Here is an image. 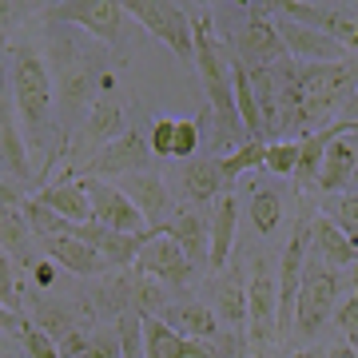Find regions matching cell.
<instances>
[{"label": "cell", "mask_w": 358, "mask_h": 358, "mask_svg": "<svg viewBox=\"0 0 358 358\" xmlns=\"http://www.w3.org/2000/svg\"><path fill=\"white\" fill-rule=\"evenodd\" d=\"M327 358H358V350H355V346H346V343H338V346L327 350Z\"/></svg>", "instance_id": "44"}, {"label": "cell", "mask_w": 358, "mask_h": 358, "mask_svg": "<svg viewBox=\"0 0 358 358\" xmlns=\"http://www.w3.org/2000/svg\"><path fill=\"white\" fill-rule=\"evenodd\" d=\"M294 358H327V355H322V350H299Z\"/></svg>", "instance_id": "46"}, {"label": "cell", "mask_w": 358, "mask_h": 358, "mask_svg": "<svg viewBox=\"0 0 358 358\" xmlns=\"http://www.w3.org/2000/svg\"><path fill=\"white\" fill-rule=\"evenodd\" d=\"M275 319H279V282H275L271 263L259 255L251 263V279H247V327L255 334V343L279 338Z\"/></svg>", "instance_id": "12"}, {"label": "cell", "mask_w": 358, "mask_h": 358, "mask_svg": "<svg viewBox=\"0 0 358 358\" xmlns=\"http://www.w3.org/2000/svg\"><path fill=\"white\" fill-rule=\"evenodd\" d=\"M44 255H48L56 267L80 275V279H100L103 271H108V263H103V259L96 255L84 239H76V235H56V239H44Z\"/></svg>", "instance_id": "23"}, {"label": "cell", "mask_w": 358, "mask_h": 358, "mask_svg": "<svg viewBox=\"0 0 358 358\" xmlns=\"http://www.w3.org/2000/svg\"><path fill=\"white\" fill-rule=\"evenodd\" d=\"M215 319L231 331L247 327V279L243 271H231L227 279L219 282V294H215Z\"/></svg>", "instance_id": "29"}, {"label": "cell", "mask_w": 358, "mask_h": 358, "mask_svg": "<svg viewBox=\"0 0 358 358\" xmlns=\"http://www.w3.org/2000/svg\"><path fill=\"white\" fill-rule=\"evenodd\" d=\"M0 176H13L16 183H32V164H28L24 131L16 124V108L0 72Z\"/></svg>", "instance_id": "16"}, {"label": "cell", "mask_w": 358, "mask_h": 358, "mask_svg": "<svg viewBox=\"0 0 358 358\" xmlns=\"http://www.w3.org/2000/svg\"><path fill=\"white\" fill-rule=\"evenodd\" d=\"M192 36H195V60L192 64L199 68L203 76V92L211 112H235L231 103V60L223 52V40L215 32V20L211 16H192Z\"/></svg>", "instance_id": "4"}, {"label": "cell", "mask_w": 358, "mask_h": 358, "mask_svg": "<svg viewBox=\"0 0 358 358\" xmlns=\"http://www.w3.org/2000/svg\"><path fill=\"white\" fill-rule=\"evenodd\" d=\"M131 271L143 275V279H155L159 287H187V282L195 279L192 259L183 255V247H179L171 235H164V231L143 243V251L136 255Z\"/></svg>", "instance_id": "11"}, {"label": "cell", "mask_w": 358, "mask_h": 358, "mask_svg": "<svg viewBox=\"0 0 358 358\" xmlns=\"http://www.w3.org/2000/svg\"><path fill=\"white\" fill-rule=\"evenodd\" d=\"M24 223L28 231H32V239H56V235H72V223L68 219H60L56 211H48L44 203H36V199H24Z\"/></svg>", "instance_id": "31"}, {"label": "cell", "mask_w": 358, "mask_h": 358, "mask_svg": "<svg viewBox=\"0 0 358 358\" xmlns=\"http://www.w3.org/2000/svg\"><path fill=\"white\" fill-rule=\"evenodd\" d=\"M32 199H36V203H44L48 211H56L60 219H68L72 227H84V223H92L88 195H84V187H80L76 179H60V183H48V187H40Z\"/></svg>", "instance_id": "25"}, {"label": "cell", "mask_w": 358, "mask_h": 358, "mask_svg": "<svg viewBox=\"0 0 358 358\" xmlns=\"http://www.w3.org/2000/svg\"><path fill=\"white\" fill-rule=\"evenodd\" d=\"M52 279H56V263H36V282L40 287H48Z\"/></svg>", "instance_id": "43"}, {"label": "cell", "mask_w": 358, "mask_h": 358, "mask_svg": "<svg viewBox=\"0 0 358 358\" xmlns=\"http://www.w3.org/2000/svg\"><path fill=\"white\" fill-rule=\"evenodd\" d=\"M140 331H143V358H219V350L211 343L183 338L155 315H140Z\"/></svg>", "instance_id": "17"}, {"label": "cell", "mask_w": 358, "mask_h": 358, "mask_svg": "<svg viewBox=\"0 0 358 358\" xmlns=\"http://www.w3.org/2000/svg\"><path fill=\"white\" fill-rule=\"evenodd\" d=\"M159 322H167L176 334H183V338H199V343H219V319L215 310L207 307V303H167L164 315H159Z\"/></svg>", "instance_id": "21"}, {"label": "cell", "mask_w": 358, "mask_h": 358, "mask_svg": "<svg viewBox=\"0 0 358 358\" xmlns=\"http://www.w3.org/2000/svg\"><path fill=\"white\" fill-rule=\"evenodd\" d=\"M338 115H343L338 124H358V88L350 92V100L343 103V112H338Z\"/></svg>", "instance_id": "42"}, {"label": "cell", "mask_w": 358, "mask_h": 358, "mask_svg": "<svg viewBox=\"0 0 358 358\" xmlns=\"http://www.w3.org/2000/svg\"><path fill=\"white\" fill-rule=\"evenodd\" d=\"M334 319H338V331L346 334V346L358 350V294H350L346 303L334 307Z\"/></svg>", "instance_id": "39"}, {"label": "cell", "mask_w": 358, "mask_h": 358, "mask_svg": "<svg viewBox=\"0 0 358 358\" xmlns=\"http://www.w3.org/2000/svg\"><path fill=\"white\" fill-rule=\"evenodd\" d=\"M176 176H179L183 195H187L192 203H207V199H215L219 195V187H227V183H223V167H219V159H187Z\"/></svg>", "instance_id": "28"}, {"label": "cell", "mask_w": 358, "mask_h": 358, "mask_svg": "<svg viewBox=\"0 0 358 358\" xmlns=\"http://www.w3.org/2000/svg\"><path fill=\"white\" fill-rule=\"evenodd\" d=\"M124 112H120V103H112V100H96L88 108V115L80 120V140H76V148H96V143H112V140H120L124 136Z\"/></svg>", "instance_id": "26"}, {"label": "cell", "mask_w": 358, "mask_h": 358, "mask_svg": "<svg viewBox=\"0 0 358 358\" xmlns=\"http://www.w3.org/2000/svg\"><path fill=\"white\" fill-rule=\"evenodd\" d=\"M76 183L84 187V195H88L92 223L112 227V231H120V235H148V223H143V215L128 203V195L120 192L115 183H108V179H92V176L76 179Z\"/></svg>", "instance_id": "10"}, {"label": "cell", "mask_w": 358, "mask_h": 358, "mask_svg": "<svg viewBox=\"0 0 358 358\" xmlns=\"http://www.w3.org/2000/svg\"><path fill=\"white\" fill-rule=\"evenodd\" d=\"M243 13H247V4H243ZM223 40L235 48V60H239L247 72H255V68H271L275 60L287 56L282 44H279V36H275V28H271V20L251 16V13H247L239 24L223 28Z\"/></svg>", "instance_id": "9"}, {"label": "cell", "mask_w": 358, "mask_h": 358, "mask_svg": "<svg viewBox=\"0 0 358 358\" xmlns=\"http://www.w3.org/2000/svg\"><path fill=\"white\" fill-rule=\"evenodd\" d=\"M171 131H176V120H159L152 128V140H148L152 155H171Z\"/></svg>", "instance_id": "40"}, {"label": "cell", "mask_w": 358, "mask_h": 358, "mask_svg": "<svg viewBox=\"0 0 358 358\" xmlns=\"http://www.w3.org/2000/svg\"><path fill=\"white\" fill-rule=\"evenodd\" d=\"M48 72H52V88H60V100L68 108V124L76 128L80 120L88 115V108L96 103V80L103 76L108 52L100 48V40L92 36H72L68 24H48Z\"/></svg>", "instance_id": "1"}, {"label": "cell", "mask_w": 358, "mask_h": 358, "mask_svg": "<svg viewBox=\"0 0 358 358\" xmlns=\"http://www.w3.org/2000/svg\"><path fill=\"white\" fill-rule=\"evenodd\" d=\"M279 219H282V199L271 187H255L251 192V223H255V231L259 235H275Z\"/></svg>", "instance_id": "32"}, {"label": "cell", "mask_w": 358, "mask_h": 358, "mask_svg": "<svg viewBox=\"0 0 358 358\" xmlns=\"http://www.w3.org/2000/svg\"><path fill=\"white\" fill-rule=\"evenodd\" d=\"M124 16H131V20L143 24L152 36H159L183 64L195 60L192 13H187L183 4H167V0H124Z\"/></svg>", "instance_id": "5"}, {"label": "cell", "mask_w": 358, "mask_h": 358, "mask_svg": "<svg viewBox=\"0 0 358 358\" xmlns=\"http://www.w3.org/2000/svg\"><path fill=\"white\" fill-rule=\"evenodd\" d=\"M8 76H13L8 96H13V108H16V124L24 128V143L28 148H48L56 88H52L48 60L32 40H20L13 48V72Z\"/></svg>", "instance_id": "2"}, {"label": "cell", "mask_w": 358, "mask_h": 358, "mask_svg": "<svg viewBox=\"0 0 358 358\" xmlns=\"http://www.w3.org/2000/svg\"><path fill=\"white\" fill-rule=\"evenodd\" d=\"M235 223H239V199L223 195L211 219V251H207V267L211 271H227L231 247H235Z\"/></svg>", "instance_id": "27"}, {"label": "cell", "mask_w": 358, "mask_h": 358, "mask_svg": "<svg viewBox=\"0 0 358 358\" xmlns=\"http://www.w3.org/2000/svg\"><path fill=\"white\" fill-rule=\"evenodd\" d=\"M120 192L128 195V203L136 207L148 223L152 235L167 231V223L176 219V199H171V187L164 183V176L155 171H136V176H124L120 179Z\"/></svg>", "instance_id": "13"}, {"label": "cell", "mask_w": 358, "mask_h": 358, "mask_svg": "<svg viewBox=\"0 0 358 358\" xmlns=\"http://www.w3.org/2000/svg\"><path fill=\"white\" fill-rule=\"evenodd\" d=\"M275 16L299 20V24L315 28L322 36H331L334 44H343L346 52L358 48V8L355 4H310V0H282L271 4Z\"/></svg>", "instance_id": "7"}, {"label": "cell", "mask_w": 358, "mask_h": 358, "mask_svg": "<svg viewBox=\"0 0 358 358\" xmlns=\"http://www.w3.org/2000/svg\"><path fill=\"white\" fill-rule=\"evenodd\" d=\"M28 239H32V231L24 223V199L16 195L13 183H4V176H0V251L8 259L28 255Z\"/></svg>", "instance_id": "22"}, {"label": "cell", "mask_w": 358, "mask_h": 358, "mask_svg": "<svg viewBox=\"0 0 358 358\" xmlns=\"http://www.w3.org/2000/svg\"><path fill=\"white\" fill-rule=\"evenodd\" d=\"M72 235H76V239H84V243H88L92 251L108 263V271H112V267H131V263H136V255L143 251V243L152 239V231H148V235H120V231L100 227V223L72 227Z\"/></svg>", "instance_id": "18"}, {"label": "cell", "mask_w": 358, "mask_h": 358, "mask_svg": "<svg viewBox=\"0 0 358 358\" xmlns=\"http://www.w3.org/2000/svg\"><path fill=\"white\" fill-rule=\"evenodd\" d=\"M28 327V315L24 310H8V307H0V334H16L20 338V331Z\"/></svg>", "instance_id": "41"}, {"label": "cell", "mask_w": 358, "mask_h": 358, "mask_svg": "<svg viewBox=\"0 0 358 358\" xmlns=\"http://www.w3.org/2000/svg\"><path fill=\"white\" fill-rule=\"evenodd\" d=\"M148 167H152V148H148V140H143L136 128H128L120 140L103 143L100 152L84 164L80 176H92V179L120 176V179H124V176H136V171H148Z\"/></svg>", "instance_id": "15"}, {"label": "cell", "mask_w": 358, "mask_h": 358, "mask_svg": "<svg viewBox=\"0 0 358 358\" xmlns=\"http://www.w3.org/2000/svg\"><path fill=\"white\" fill-rule=\"evenodd\" d=\"M322 219H331L334 227L358 247V195H350V192L327 195V199H322Z\"/></svg>", "instance_id": "30"}, {"label": "cell", "mask_w": 358, "mask_h": 358, "mask_svg": "<svg viewBox=\"0 0 358 358\" xmlns=\"http://www.w3.org/2000/svg\"><path fill=\"white\" fill-rule=\"evenodd\" d=\"M263 167H267L271 176H294V167H299V140H279V143H267Z\"/></svg>", "instance_id": "35"}, {"label": "cell", "mask_w": 358, "mask_h": 358, "mask_svg": "<svg viewBox=\"0 0 358 358\" xmlns=\"http://www.w3.org/2000/svg\"><path fill=\"white\" fill-rule=\"evenodd\" d=\"M20 346H24L28 358H60V350H56V343H52V334H44L32 319H28V327L20 331Z\"/></svg>", "instance_id": "36"}, {"label": "cell", "mask_w": 358, "mask_h": 358, "mask_svg": "<svg viewBox=\"0 0 358 358\" xmlns=\"http://www.w3.org/2000/svg\"><path fill=\"white\" fill-rule=\"evenodd\" d=\"M310 255L319 259L322 267H355L358 247L334 227L331 219L319 215V219H310Z\"/></svg>", "instance_id": "24"}, {"label": "cell", "mask_w": 358, "mask_h": 358, "mask_svg": "<svg viewBox=\"0 0 358 358\" xmlns=\"http://www.w3.org/2000/svg\"><path fill=\"white\" fill-rule=\"evenodd\" d=\"M358 88V56L338 64H299V103H303V131L331 128L334 112H343L350 92Z\"/></svg>", "instance_id": "3"}, {"label": "cell", "mask_w": 358, "mask_h": 358, "mask_svg": "<svg viewBox=\"0 0 358 358\" xmlns=\"http://www.w3.org/2000/svg\"><path fill=\"white\" fill-rule=\"evenodd\" d=\"M358 176V124L343 136H334L327 143V152H322V167H319V179H315V187H322L327 195L343 192L346 183Z\"/></svg>", "instance_id": "19"}, {"label": "cell", "mask_w": 358, "mask_h": 358, "mask_svg": "<svg viewBox=\"0 0 358 358\" xmlns=\"http://www.w3.org/2000/svg\"><path fill=\"white\" fill-rule=\"evenodd\" d=\"M115 338H120V358H143V331H140V310H124L115 319Z\"/></svg>", "instance_id": "34"}, {"label": "cell", "mask_w": 358, "mask_h": 358, "mask_svg": "<svg viewBox=\"0 0 358 358\" xmlns=\"http://www.w3.org/2000/svg\"><path fill=\"white\" fill-rule=\"evenodd\" d=\"M334 303H338V279L331 275V267H322L315 255H307L299 299H294V334L299 338H315L322 331V322L331 319Z\"/></svg>", "instance_id": "6"}, {"label": "cell", "mask_w": 358, "mask_h": 358, "mask_svg": "<svg viewBox=\"0 0 358 358\" xmlns=\"http://www.w3.org/2000/svg\"><path fill=\"white\" fill-rule=\"evenodd\" d=\"M271 28H275L282 52H287V60H299V64H338V60L350 56V52H346L343 44H334L331 36H322L315 28L299 24V20H287V16H271Z\"/></svg>", "instance_id": "14"}, {"label": "cell", "mask_w": 358, "mask_h": 358, "mask_svg": "<svg viewBox=\"0 0 358 358\" xmlns=\"http://www.w3.org/2000/svg\"><path fill=\"white\" fill-rule=\"evenodd\" d=\"M0 307L20 310V291H16V263L0 251Z\"/></svg>", "instance_id": "38"}, {"label": "cell", "mask_w": 358, "mask_h": 358, "mask_svg": "<svg viewBox=\"0 0 358 358\" xmlns=\"http://www.w3.org/2000/svg\"><path fill=\"white\" fill-rule=\"evenodd\" d=\"M195 148H199L195 120H176V131H171V155L187 164V159H195Z\"/></svg>", "instance_id": "37"}, {"label": "cell", "mask_w": 358, "mask_h": 358, "mask_svg": "<svg viewBox=\"0 0 358 358\" xmlns=\"http://www.w3.org/2000/svg\"><path fill=\"white\" fill-rule=\"evenodd\" d=\"M0 358H28L24 350H13V346H8V350H0Z\"/></svg>", "instance_id": "45"}, {"label": "cell", "mask_w": 358, "mask_h": 358, "mask_svg": "<svg viewBox=\"0 0 358 358\" xmlns=\"http://www.w3.org/2000/svg\"><path fill=\"white\" fill-rule=\"evenodd\" d=\"M44 13H48L44 16L48 24L84 28L100 44H115L120 28H124V4L120 0H64V4H48Z\"/></svg>", "instance_id": "8"}, {"label": "cell", "mask_w": 358, "mask_h": 358, "mask_svg": "<svg viewBox=\"0 0 358 358\" xmlns=\"http://www.w3.org/2000/svg\"><path fill=\"white\" fill-rule=\"evenodd\" d=\"M263 155H267V143L263 140H247L239 152H231L227 159H219V167H223V183H231V179H239V176H247V171L263 167Z\"/></svg>", "instance_id": "33"}, {"label": "cell", "mask_w": 358, "mask_h": 358, "mask_svg": "<svg viewBox=\"0 0 358 358\" xmlns=\"http://www.w3.org/2000/svg\"><path fill=\"white\" fill-rule=\"evenodd\" d=\"M164 235H171V239L183 247V255L192 259L195 271L207 263V251H211V223H207V215L199 211V207H183V211H176V219L167 223Z\"/></svg>", "instance_id": "20"}]
</instances>
